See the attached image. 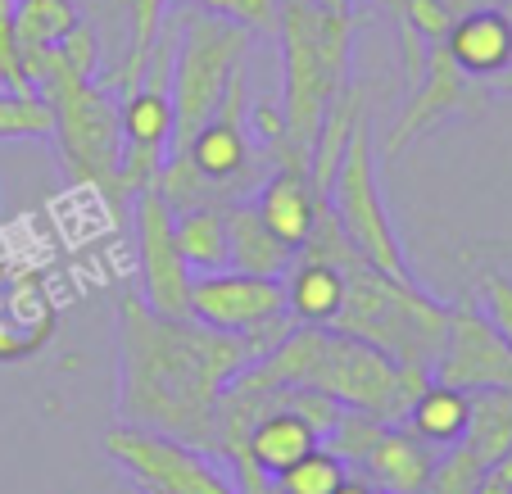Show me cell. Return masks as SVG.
I'll return each mask as SVG.
<instances>
[{
  "mask_svg": "<svg viewBox=\"0 0 512 494\" xmlns=\"http://www.w3.org/2000/svg\"><path fill=\"white\" fill-rule=\"evenodd\" d=\"M250 28L236 19L209 10H191L177 5V55H173V78H168V96H173V150L182 155L186 141L218 114L227 100L232 78L250 59Z\"/></svg>",
  "mask_w": 512,
  "mask_h": 494,
  "instance_id": "5b68a950",
  "label": "cell"
},
{
  "mask_svg": "<svg viewBox=\"0 0 512 494\" xmlns=\"http://www.w3.org/2000/svg\"><path fill=\"white\" fill-rule=\"evenodd\" d=\"M241 336L195 318H159L141 295L118 300V417L213 454L218 399L245 368Z\"/></svg>",
  "mask_w": 512,
  "mask_h": 494,
  "instance_id": "6da1fadb",
  "label": "cell"
},
{
  "mask_svg": "<svg viewBox=\"0 0 512 494\" xmlns=\"http://www.w3.org/2000/svg\"><path fill=\"white\" fill-rule=\"evenodd\" d=\"M309 250L327 254L345 277V304H340L331 331L354 336L363 345H377L381 354H390L404 368H426L431 372L440 340H445V322H449V304L431 300L417 281L390 277L381 272L368 254H358L345 241V232L331 218V204H322L318 227L309 236Z\"/></svg>",
  "mask_w": 512,
  "mask_h": 494,
  "instance_id": "3957f363",
  "label": "cell"
},
{
  "mask_svg": "<svg viewBox=\"0 0 512 494\" xmlns=\"http://www.w3.org/2000/svg\"><path fill=\"white\" fill-rule=\"evenodd\" d=\"M445 50L472 82H494L503 68H512V23L508 14L494 10H467L449 23Z\"/></svg>",
  "mask_w": 512,
  "mask_h": 494,
  "instance_id": "2e32d148",
  "label": "cell"
},
{
  "mask_svg": "<svg viewBox=\"0 0 512 494\" xmlns=\"http://www.w3.org/2000/svg\"><path fill=\"white\" fill-rule=\"evenodd\" d=\"M28 354H37V345H32V340L23 336V331L14 327L10 318H5V309H0V363L28 359Z\"/></svg>",
  "mask_w": 512,
  "mask_h": 494,
  "instance_id": "8d00e7d4",
  "label": "cell"
},
{
  "mask_svg": "<svg viewBox=\"0 0 512 494\" xmlns=\"http://www.w3.org/2000/svg\"><path fill=\"white\" fill-rule=\"evenodd\" d=\"M177 214L168 200L145 186L132 195V232H136V272H141V300L159 318H191V268L177 250Z\"/></svg>",
  "mask_w": 512,
  "mask_h": 494,
  "instance_id": "9c48e42d",
  "label": "cell"
},
{
  "mask_svg": "<svg viewBox=\"0 0 512 494\" xmlns=\"http://www.w3.org/2000/svg\"><path fill=\"white\" fill-rule=\"evenodd\" d=\"M467 417H472V395L445 381H426L417 399L408 404L404 427L422 436L431 449H449L467 436Z\"/></svg>",
  "mask_w": 512,
  "mask_h": 494,
  "instance_id": "ffe728a7",
  "label": "cell"
},
{
  "mask_svg": "<svg viewBox=\"0 0 512 494\" xmlns=\"http://www.w3.org/2000/svg\"><path fill=\"white\" fill-rule=\"evenodd\" d=\"M177 5H191V10H209L236 19L250 32H272L277 28V0H177Z\"/></svg>",
  "mask_w": 512,
  "mask_h": 494,
  "instance_id": "1f68e13d",
  "label": "cell"
},
{
  "mask_svg": "<svg viewBox=\"0 0 512 494\" xmlns=\"http://www.w3.org/2000/svg\"><path fill=\"white\" fill-rule=\"evenodd\" d=\"M173 232H177V250H182L191 277L232 268V254H227V214L223 209H191V214H177Z\"/></svg>",
  "mask_w": 512,
  "mask_h": 494,
  "instance_id": "7402d4cb",
  "label": "cell"
},
{
  "mask_svg": "<svg viewBox=\"0 0 512 494\" xmlns=\"http://www.w3.org/2000/svg\"><path fill=\"white\" fill-rule=\"evenodd\" d=\"M322 204H327V195L313 186V177L304 173V168H281L277 164V173H272L268 182L254 191V209H259V218L295 254L309 245L313 227H318Z\"/></svg>",
  "mask_w": 512,
  "mask_h": 494,
  "instance_id": "9a60e30c",
  "label": "cell"
},
{
  "mask_svg": "<svg viewBox=\"0 0 512 494\" xmlns=\"http://www.w3.org/2000/svg\"><path fill=\"white\" fill-rule=\"evenodd\" d=\"M381 5H386V10H395V5H399V0H381Z\"/></svg>",
  "mask_w": 512,
  "mask_h": 494,
  "instance_id": "7bdbcfd3",
  "label": "cell"
},
{
  "mask_svg": "<svg viewBox=\"0 0 512 494\" xmlns=\"http://www.w3.org/2000/svg\"><path fill=\"white\" fill-rule=\"evenodd\" d=\"M377 436H381V422H377V417L345 408V413H340V422L327 431V436L318 440V445H322V449H331V454H336L345 467H358V463H363V454L372 449V440H377Z\"/></svg>",
  "mask_w": 512,
  "mask_h": 494,
  "instance_id": "f546056e",
  "label": "cell"
},
{
  "mask_svg": "<svg viewBox=\"0 0 512 494\" xmlns=\"http://www.w3.org/2000/svg\"><path fill=\"white\" fill-rule=\"evenodd\" d=\"M78 23L82 19L73 0H14V41H19V55L55 50Z\"/></svg>",
  "mask_w": 512,
  "mask_h": 494,
  "instance_id": "cb8c5ba5",
  "label": "cell"
},
{
  "mask_svg": "<svg viewBox=\"0 0 512 494\" xmlns=\"http://www.w3.org/2000/svg\"><path fill=\"white\" fill-rule=\"evenodd\" d=\"M481 313L494 322V331L512 345V277L508 272H485L481 277Z\"/></svg>",
  "mask_w": 512,
  "mask_h": 494,
  "instance_id": "e575fe53",
  "label": "cell"
},
{
  "mask_svg": "<svg viewBox=\"0 0 512 494\" xmlns=\"http://www.w3.org/2000/svg\"><path fill=\"white\" fill-rule=\"evenodd\" d=\"M472 494H512V449L494 467H485V476L476 481Z\"/></svg>",
  "mask_w": 512,
  "mask_h": 494,
  "instance_id": "74e56055",
  "label": "cell"
},
{
  "mask_svg": "<svg viewBox=\"0 0 512 494\" xmlns=\"http://www.w3.org/2000/svg\"><path fill=\"white\" fill-rule=\"evenodd\" d=\"M0 82H5V91L32 96V82H28V73H23L19 41H14V0H0Z\"/></svg>",
  "mask_w": 512,
  "mask_h": 494,
  "instance_id": "836d02e7",
  "label": "cell"
},
{
  "mask_svg": "<svg viewBox=\"0 0 512 494\" xmlns=\"http://www.w3.org/2000/svg\"><path fill=\"white\" fill-rule=\"evenodd\" d=\"M155 191L168 200L173 214H191V209H227V204H232V195H227L218 182H209L186 155L164 159V168H159V177H155Z\"/></svg>",
  "mask_w": 512,
  "mask_h": 494,
  "instance_id": "d4e9b609",
  "label": "cell"
},
{
  "mask_svg": "<svg viewBox=\"0 0 512 494\" xmlns=\"http://www.w3.org/2000/svg\"><path fill=\"white\" fill-rule=\"evenodd\" d=\"M286 313V286L250 272H204L191 281V318L223 336H245L250 327Z\"/></svg>",
  "mask_w": 512,
  "mask_h": 494,
  "instance_id": "7c38bea8",
  "label": "cell"
},
{
  "mask_svg": "<svg viewBox=\"0 0 512 494\" xmlns=\"http://www.w3.org/2000/svg\"><path fill=\"white\" fill-rule=\"evenodd\" d=\"M313 445H318V431L281 399V390H272L268 413L250 427V445H245L250 449V467L272 481V476H281L290 463H300Z\"/></svg>",
  "mask_w": 512,
  "mask_h": 494,
  "instance_id": "d6986e66",
  "label": "cell"
},
{
  "mask_svg": "<svg viewBox=\"0 0 512 494\" xmlns=\"http://www.w3.org/2000/svg\"><path fill=\"white\" fill-rule=\"evenodd\" d=\"M481 476H485V467L476 463L463 445H449L435 458V476H431V490L426 494H472Z\"/></svg>",
  "mask_w": 512,
  "mask_h": 494,
  "instance_id": "4dcf8cb0",
  "label": "cell"
},
{
  "mask_svg": "<svg viewBox=\"0 0 512 494\" xmlns=\"http://www.w3.org/2000/svg\"><path fill=\"white\" fill-rule=\"evenodd\" d=\"M50 127H55V118L37 91L32 96L0 91V141H37V136H50Z\"/></svg>",
  "mask_w": 512,
  "mask_h": 494,
  "instance_id": "f1b7e54d",
  "label": "cell"
},
{
  "mask_svg": "<svg viewBox=\"0 0 512 494\" xmlns=\"http://www.w3.org/2000/svg\"><path fill=\"white\" fill-rule=\"evenodd\" d=\"M490 87H494V91H503V96H512V68H503V73L490 82Z\"/></svg>",
  "mask_w": 512,
  "mask_h": 494,
  "instance_id": "60d3db41",
  "label": "cell"
},
{
  "mask_svg": "<svg viewBox=\"0 0 512 494\" xmlns=\"http://www.w3.org/2000/svg\"><path fill=\"white\" fill-rule=\"evenodd\" d=\"M327 204H331L336 227L345 232V241L354 245L358 254H368V259L377 263L381 272H390V277L413 281L408 259H404V245H399L395 223H390L386 195H381V186H377V155H372V136L363 123H358L354 136H349V150H345V159H340L336 177H331Z\"/></svg>",
  "mask_w": 512,
  "mask_h": 494,
  "instance_id": "52a82bcc",
  "label": "cell"
},
{
  "mask_svg": "<svg viewBox=\"0 0 512 494\" xmlns=\"http://www.w3.org/2000/svg\"><path fill=\"white\" fill-rule=\"evenodd\" d=\"M467 109H476V96H472V78H467L463 68L449 59L445 41L440 46H431V55H426V73L422 82H417L413 91H408V105L399 109L395 127H390L386 136V155H399V150L408 146V141H417V136L426 132V127L445 123V118L454 114H467Z\"/></svg>",
  "mask_w": 512,
  "mask_h": 494,
  "instance_id": "4fadbf2b",
  "label": "cell"
},
{
  "mask_svg": "<svg viewBox=\"0 0 512 494\" xmlns=\"http://www.w3.org/2000/svg\"><path fill=\"white\" fill-rule=\"evenodd\" d=\"M499 10H503V14H508V23H512V0H503V5H499Z\"/></svg>",
  "mask_w": 512,
  "mask_h": 494,
  "instance_id": "b9f144b4",
  "label": "cell"
},
{
  "mask_svg": "<svg viewBox=\"0 0 512 494\" xmlns=\"http://www.w3.org/2000/svg\"><path fill=\"white\" fill-rule=\"evenodd\" d=\"M105 454L118 467H127L145 494H241L232 472L213 454L182 445V440H168L159 431L118 422L105 436Z\"/></svg>",
  "mask_w": 512,
  "mask_h": 494,
  "instance_id": "ba28073f",
  "label": "cell"
},
{
  "mask_svg": "<svg viewBox=\"0 0 512 494\" xmlns=\"http://www.w3.org/2000/svg\"><path fill=\"white\" fill-rule=\"evenodd\" d=\"M481 467H494L512 449V386L472 390V417L467 436L458 440Z\"/></svg>",
  "mask_w": 512,
  "mask_h": 494,
  "instance_id": "44dd1931",
  "label": "cell"
},
{
  "mask_svg": "<svg viewBox=\"0 0 512 494\" xmlns=\"http://www.w3.org/2000/svg\"><path fill=\"white\" fill-rule=\"evenodd\" d=\"M435 458H440V449H431L404 422H395V427H381V436L372 440L358 467L377 494H426L435 476Z\"/></svg>",
  "mask_w": 512,
  "mask_h": 494,
  "instance_id": "5bb4252c",
  "label": "cell"
},
{
  "mask_svg": "<svg viewBox=\"0 0 512 494\" xmlns=\"http://www.w3.org/2000/svg\"><path fill=\"white\" fill-rule=\"evenodd\" d=\"M250 123H254V132H259L263 146L272 150L281 141V100H259V105L250 109Z\"/></svg>",
  "mask_w": 512,
  "mask_h": 494,
  "instance_id": "d590c367",
  "label": "cell"
},
{
  "mask_svg": "<svg viewBox=\"0 0 512 494\" xmlns=\"http://www.w3.org/2000/svg\"><path fill=\"white\" fill-rule=\"evenodd\" d=\"M32 91L50 105V136L59 141L68 177L82 186H114L118 164H123V118H118V96L100 87L96 78L68 68L59 50H37L23 55Z\"/></svg>",
  "mask_w": 512,
  "mask_h": 494,
  "instance_id": "277c9868",
  "label": "cell"
},
{
  "mask_svg": "<svg viewBox=\"0 0 512 494\" xmlns=\"http://www.w3.org/2000/svg\"><path fill=\"white\" fill-rule=\"evenodd\" d=\"M281 286H286V313L300 327H331L340 304H345V277H340V268L327 254L309 250V245L295 254Z\"/></svg>",
  "mask_w": 512,
  "mask_h": 494,
  "instance_id": "e0dca14e",
  "label": "cell"
},
{
  "mask_svg": "<svg viewBox=\"0 0 512 494\" xmlns=\"http://www.w3.org/2000/svg\"><path fill=\"white\" fill-rule=\"evenodd\" d=\"M168 0H132V50L123 59V73H118V91H132L141 87L145 78V59H150V46H155V32L164 23Z\"/></svg>",
  "mask_w": 512,
  "mask_h": 494,
  "instance_id": "83f0119b",
  "label": "cell"
},
{
  "mask_svg": "<svg viewBox=\"0 0 512 494\" xmlns=\"http://www.w3.org/2000/svg\"><path fill=\"white\" fill-rule=\"evenodd\" d=\"M336 494H377L372 490L368 481H363V476H345V481H340V490Z\"/></svg>",
  "mask_w": 512,
  "mask_h": 494,
  "instance_id": "ab89813d",
  "label": "cell"
},
{
  "mask_svg": "<svg viewBox=\"0 0 512 494\" xmlns=\"http://www.w3.org/2000/svg\"><path fill=\"white\" fill-rule=\"evenodd\" d=\"M281 32V141L272 159L281 168H304L318 141L322 118L331 114L349 82L354 14L345 0H277Z\"/></svg>",
  "mask_w": 512,
  "mask_h": 494,
  "instance_id": "7a4b0ae2",
  "label": "cell"
},
{
  "mask_svg": "<svg viewBox=\"0 0 512 494\" xmlns=\"http://www.w3.org/2000/svg\"><path fill=\"white\" fill-rule=\"evenodd\" d=\"M440 5L458 19V14H467V10H494V5H503V0H440Z\"/></svg>",
  "mask_w": 512,
  "mask_h": 494,
  "instance_id": "f35d334b",
  "label": "cell"
},
{
  "mask_svg": "<svg viewBox=\"0 0 512 494\" xmlns=\"http://www.w3.org/2000/svg\"><path fill=\"white\" fill-rule=\"evenodd\" d=\"M0 309H5V318H10L37 349L46 345L50 331H55V304L46 300V291H41L37 277L10 281V291L0 295Z\"/></svg>",
  "mask_w": 512,
  "mask_h": 494,
  "instance_id": "484cf974",
  "label": "cell"
},
{
  "mask_svg": "<svg viewBox=\"0 0 512 494\" xmlns=\"http://www.w3.org/2000/svg\"><path fill=\"white\" fill-rule=\"evenodd\" d=\"M358 123H363V96H358V87H349L345 96L331 105V114L322 118L318 141H313V155H309V177L322 195L331 191V177H336L340 159H345V150H349V136H354Z\"/></svg>",
  "mask_w": 512,
  "mask_h": 494,
  "instance_id": "603a6c76",
  "label": "cell"
},
{
  "mask_svg": "<svg viewBox=\"0 0 512 494\" xmlns=\"http://www.w3.org/2000/svg\"><path fill=\"white\" fill-rule=\"evenodd\" d=\"M223 214H227V254H232V268L250 272V277H272V281L286 277V268L295 263V250L263 223L250 195L232 200Z\"/></svg>",
  "mask_w": 512,
  "mask_h": 494,
  "instance_id": "ac0fdd59",
  "label": "cell"
},
{
  "mask_svg": "<svg viewBox=\"0 0 512 494\" xmlns=\"http://www.w3.org/2000/svg\"><path fill=\"white\" fill-rule=\"evenodd\" d=\"M390 14H395L404 28H413L426 46H440L445 32H449V23H454V14H449L440 0H399Z\"/></svg>",
  "mask_w": 512,
  "mask_h": 494,
  "instance_id": "d6a6232c",
  "label": "cell"
},
{
  "mask_svg": "<svg viewBox=\"0 0 512 494\" xmlns=\"http://www.w3.org/2000/svg\"><path fill=\"white\" fill-rule=\"evenodd\" d=\"M431 381H445L458 390H494L512 386V345L494 331L481 304H449L445 340L431 363Z\"/></svg>",
  "mask_w": 512,
  "mask_h": 494,
  "instance_id": "30bf717a",
  "label": "cell"
},
{
  "mask_svg": "<svg viewBox=\"0 0 512 494\" xmlns=\"http://www.w3.org/2000/svg\"><path fill=\"white\" fill-rule=\"evenodd\" d=\"M245 109H250V78L245 68L232 78L227 100L218 105V114L186 141L182 155L200 168L209 182H218L232 200H245L250 191H259V173H254V146L245 136Z\"/></svg>",
  "mask_w": 512,
  "mask_h": 494,
  "instance_id": "8fae6325",
  "label": "cell"
},
{
  "mask_svg": "<svg viewBox=\"0 0 512 494\" xmlns=\"http://www.w3.org/2000/svg\"><path fill=\"white\" fill-rule=\"evenodd\" d=\"M426 381H431L426 368H404L390 354H381L377 345H363V340L340 336V331L327 327L304 386L331 395L340 408L377 417L381 427H395L408 417V404L417 399V390Z\"/></svg>",
  "mask_w": 512,
  "mask_h": 494,
  "instance_id": "8992f818",
  "label": "cell"
},
{
  "mask_svg": "<svg viewBox=\"0 0 512 494\" xmlns=\"http://www.w3.org/2000/svg\"><path fill=\"white\" fill-rule=\"evenodd\" d=\"M345 476L349 467L331 449L313 445L300 463H290L281 476H272V494H336Z\"/></svg>",
  "mask_w": 512,
  "mask_h": 494,
  "instance_id": "4316f807",
  "label": "cell"
}]
</instances>
